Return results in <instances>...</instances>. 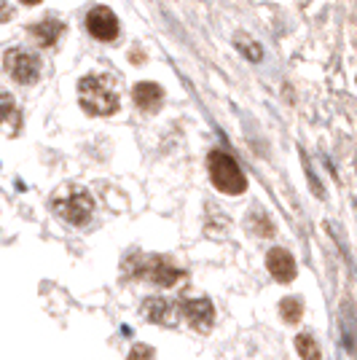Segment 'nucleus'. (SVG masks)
Returning <instances> with one entry per match:
<instances>
[{"instance_id":"f257e3e1","label":"nucleus","mask_w":357,"mask_h":360,"mask_svg":"<svg viewBox=\"0 0 357 360\" xmlns=\"http://www.w3.org/2000/svg\"><path fill=\"white\" fill-rule=\"evenodd\" d=\"M78 103L91 116H110L119 110V91L108 75L89 73L78 84Z\"/></svg>"},{"instance_id":"f03ea898","label":"nucleus","mask_w":357,"mask_h":360,"mask_svg":"<svg viewBox=\"0 0 357 360\" xmlns=\"http://www.w3.org/2000/svg\"><path fill=\"white\" fill-rule=\"evenodd\" d=\"M207 167H209V178H212V183H215L218 191L237 196L247 188L245 172L239 169L237 162H234L228 153H223V150H212V153H209Z\"/></svg>"},{"instance_id":"7ed1b4c3","label":"nucleus","mask_w":357,"mask_h":360,"mask_svg":"<svg viewBox=\"0 0 357 360\" xmlns=\"http://www.w3.org/2000/svg\"><path fill=\"white\" fill-rule=\"evenodd\" d=\"M51 210L57 212L62 221H67V224L84 226L89 221L91 210H94V199L84 188H65V191L54 194Z\"/></svg>"},{"instance_id":"20e7f679","label":"nucleus","mask_w":357,"mask_h":360,"mask_svg":"<svg viewBox=\"0 0 357 360\" xmlns=\"http://www.w3.org/2000/svg\"><path fill=\"white\" fill-rule=\"evenodd\" d=\"M132 274L134 277H148V280H153L156 285H162V288H172L178 280H183L186 271L178 269L169 258H162V255H143V258H140V266L132 269Z\"/></svg>"},{"instance_id":"39448f33","label":"nucleus","mask_w":357,"mask_h":360,"mask_svg":"<svg viewBox=\"0 0 357 360\" xmlns=\"http://www.w3.org/2000/svg\"><path fill=\"white\" fill-rule=\"evenodd\" d=\"M6 73L19 84H35L41 75V60L27 49H11L6 51Z\"/></svg>"},{"instance_id":"423d86ee","label":"nucleus","mask_w":357,"mask_h":360,"mask_svg":"<svg viewBox=\"0 0 357 360\" xmlns=\"http://www.w3.org/2000/svg\"><path fill=\"white\" fill-rule=\"evenodd\" d=\"M180 315L188 320V326L199 333H207L215 320V309L207 299H183L180 301Z\"/></svg>"},{"instance_id":"0eeeda50","label":"nucleus","mask_w":357,"mask_h":360,"mask_svg":"<svg viewBox=\"0 0 357 360\" xmlns=\"http://www.w3.org/2000/svg\"><path fill=\"white\" fill-rule=\"evenodd\" d=\"M86 27L97 41H116L119 38V19L105 6L91 8L89 16H86Z\"/></svg>"},{"instance_id":"6e6552de","label":"nucleus","mask_w":357,"mask_h":360,"mask_svg":"<svg viewBox=\"0 0 357 360\" xmlns=\"http://www.w3.org/2000/svg\"><path fill=\"white\" fill-rule=\"evenodd\" d=\"M266 266H268V271L274 274V280H280V283H290V280H296V261H293V255L287 253L285 248H274V250H268Z\"/></svg>"},{"instance_id":"1a4fd4ad","label":"nucleus","mask_w":357,"mask_h":360,"mask_svg":"<svg viewBox=\"0 0 357 360\" xmlns=\"http://www.w3.org/2000/svg\"><path fill=\"white\" fill-rule=\"evenodd\" d=\"M143 315L148 317L150 323H156V326H172L175 323V307L169 304L167 299H145L143 304Z\"/></svg>"},{"instance_id":"9d476101","label":"nucleus","mask_w":357,"mask_h":360,"mask_svg":"<svg viewBox=\"0 0 357 360\" xmlns=\"http://www.w3.org/2000/svg\"><path fill=\"white\" fill-rule=\"evenodd\" d=\"M134 103L137 108H143V110H159V105L164 103V91L159 84H150V81H143V84H137L132 91Z\"/></svg>"},{"instance_id":"9b49d317","label":"nucleus","mask_w":357,"mask_h":360,"mask_svg":"<svg viewBox=\"0 0 357 360\" xmlns=\"http://www.w3.org/2000/svg\"><path fill=\"white\" fill-rule=\"evenodd\" d=\"M32 32H35V38L44 46H54L62 35V22H57V19H44V22H38L32 27Z\"/></svg>"},{"instance_id":"f8f14e48","label":"nucleus","mask_w":357,"mask_h":360,"mask_svg":"<svg viewBox=\"0 0 357 360\" xmlns=\"http://www.w3.org/2000/svg\"><path fill=\"white\" fill-rule=\"evenodd\" d=\"M280 315H283L285 323H298L301 315H304V301L298 296H287V299L280 301Z\"/></svg>"},{"instance_id":"ddd939ff","label":"nucleus","mask_w":357,"mask_h":360,"mask_svg":"<svg viewBox=\"0 0 357 360\" xmlns=\"http://www.w3.org/2000/svg\"><path fill=\"white\" fill-rule=\"evenodd\" d=\"M296 349L304 360H320V347H317L314 336H309V333H301V336H298Z\"/></svg>"},{"instance_id":"4468645a","label":"nucleus","mask_w":357,"mask_h":360,"mask_svg":"<svg viewBox=\"0 0 357 360\" xmlns=\"http://www.w3.org/2000/svg\"><path fill=\"white\" fill-rule=\"evenodd\" d=\"M16 113V103L11 94H0V124L3 121H11Z\"/></svg>"},{"instance_id":"2eb2a0df","label":"nucleus","mask_w":357,"mask_h":360,"mask_svg":"<svg viewBox=\"0 0 357 360\" xmlns=\"http://www.w3.org/2000/svg\"><path fill=\"white\" fill-rule=\"evenodd\" d=\"M129 360H156V352L148 345H134L129 349Z\"/></svg>"},{"instance_id":"dca6fc26","label":"nucleus","mask_w":357,"mask_h":360,"mask_svg":"<svg viewBox=\"0 0 357 360\" xmlns=\"http://www.w3.org/2000/svg\"><path fill=\"white\" fill-rule=\"evenodd\" d=\"M237 49L247 57V60H261V49L258 46H247V44H237Z\"/></svg>"},{"instance_id":"f3484780","label":"nucleus","mask_w":357,"mask_h":360,"mask_svg":"<svg viewBox=\"0 0 357 360\" xmlns=\"http://www.w3.org/2000/svg\"><path fill=\"white\" fill-rule=\"evenodd\" d=\"M11 16H14V8H11L6 0H0V25H3V22H8Z\"/></svg>"},{"instance_id":"a211bd4d","label":"nucleus","mask_w":357,"mask_h":360,"mask_svg":"<svg viewBox=\"0 0 357 360\" xmlns=\"http://www.w3.org/2000/svg\"><path fill=\"white\" fill-rule=\"evenodd\" d=\"M22 3H27V6H35V3H41V0H22Z\"/></svg>"}]
</instances>
